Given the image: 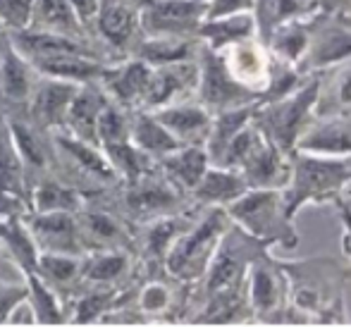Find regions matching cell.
I'll return each mask as SVG.
<instances>
[{"mask_svg": "<svg viewBox=\"0 0 351 327\" xmlns=\"http://www.w3.org/2000/svg\"><path fill=\"white\" fill-rule=\"evenodd\" d=\"M38 74L29 60L10 43L8 34L0 32V103L3 108L27 106Z\"/></svg>", "mask_w": 351, "mask_h": 327, "instance_id": "20", "label": "cell"}, {"mask_svg": "<svg viewBox=\"0 0 351 327\" xmlns=\"http://www.w3.org/2000/svg\"><path fill=\"white\" fill-rule=\"evenodd\" d=\"M148 77H151V65L136 56H127L110 62L98 84L115 106L125 110H139Z\"/></svg>", "mask_w": 351, "mask_h": 327, "instance_id": "17", "label": "cell"}, {"mask_svg": "<svg viewBox=\"0 0 351 327\" xmlns=\"http://www.w3.org/2000/svg\"><path fill=\"white\" fill-rule=\"evenodd\" d=\"M318 10H325V12H337L344 14V17L351 19V0H315Z\"/></svg>", "mask_w": 351, "mask_h": 327, "instance_id": "50", "label": "cell"}, {"mask_svg": "<svg viewBox=\"0 0 351 327\" xmlns=\"http://www.w3.org/2000/svg\"><path fill=\"white\" fill-rule=\"evenodd\" d=\"M34 0H0V32H22L32 24Z\"/></svg>", "mask_w": 351, "mask_h": 327, "instance_id": "44", "label": "cell"}, {"mask_svg": "<svg viewBox=\"0 0 351 327\" xmlns=\"http://www.w3.org/2000/svg\"><path fill=\"white\" fill-rule=\"evenodd\" d=\"M110 103V98L106 96V91L101 88L98 82L91 84H82L74 93L70 108H67L65 115V130L72 136L82 138L88 143H98L96 138V127H98V117H101L103 108Z\"/></svg>", "mask_w": 351, "mask_h": 327, "instance_id": "24", "label": "cell"}, {"mask_svg": "<svg viewBox=\"0 0 351 327\" xmlns=\"http://www.w3.org/2000/svg\"><path fill=\"white\" fill-rule=\"evenodd\" d=\"M134 270V251L106 249L82 254L84 287H122Z\"/></svg>", "mask_w": 351, "mask_h": 327, "instance_id": "25", "label": "cell"}, {"mask_svg": "<svg viewBox=\"0 0 351 327\" xmlns=\"http://www.w3.org/2000/svg\"><path fill=\"white\" fill-rule=\"evenodd\" d=\"M98 3H110V0H98Z\"/></svg>", "mask_w": 351, "mask_h": 327, "instance_id": "52", "label": "cell"}, {"mask_svg": "<svg viewBox=\"0 0 351 327\" xmlns=\"http://www.w3.org/2000/svg\"><path fill=\"white\" fill-rule=\"evenodd\" d=\"M186 323L194 325H246L254 323L249 296H246V284L237 289L217 291V294L201 296L196 301L194 313Z\"/></svg>", "mask_w": 351, "mask_h": 327, "instance_id": "22", "label": "cell"}, {"mask_svg": "<svg viewBox=\"0 0 351 327\" xmlns=\"http://www.w3.org/2000/svg\"><path fill=\"white\" fill-rule=\"evenodd\" d=\"M151 112L182 146H204L206 143L213 112L206 106H201L196 98L170 103V106L158 108V110Z\"/></svg>", "mask_w": 351, "mask_h": 327, "instance_id": "18", "label": "cell"}, {"mask_svg": "<svg viewBox=\"0 0 351 327\" xmlns=\"http://www.w3.org/2000/svg\"><path fill=\"white\" fill-rule=\"evenodd\" d=\"M208 0H156L139 12L141 36H196Z\"/></svg>", "mask_w": 351, "mask_h": 327, "instance_id": "12", "label": "cell"}, {"mask_svg": "<svg viewBox=\"0 0 351 327\" xmlns=\"http://www.w3.org/2000/svg\"><path fill=\"white\" fill-rule=\"evenodd\" d=\"M208 165L210 160L204 146H177L175 151H170L158 160V167L162 170V175L186 196L201 182Z\"/></svg>", "mask_w": 351, "mask_h": 327, "instance_id": "29", "label": "cell"}, {"mask_svg": "<svg viewBox=\"0 0 351 327\" xmlns=\"http://www.w3.org/2000/svg\"><path fill=\"white\" fill-rule=\"evenodd\" d=\"M29 29L62 34V36L72 38H88V29L79 22V17L74 14L67 0H34Z\"/></svg>", "mask_w": 351, "mask_h": 327, "instance_id": "34", "label": "cell"}, {"mask_svg": "<svg viewBox=\"0 0 351 327\" xmlns=\"http://www.w3.org/2000/svg\"><path fill=\"white\" fill-rule=\"evenodd\" d=\"M24 301H27V282H22V284H3L0 282V325H10V318Z\"/></svg>", "mask_w": 351, "mask_h": 327, "instance_id": "45", "label": "cell"}, {"mask_svg": "<svg viewBox=\"0 0 351 327\" xmlns=\"http://www.w3.org/2000/svg\"><path fill=\"white\" fill-rule=\"evenodd\" d=\"M289 282V304L308 325H344L347 301L344 287L351 280V261L335 256H311L299 261H280Z\"/></svg>", "mask_w": 351, "mask_h": 327, "instance_id": "1", "label": "cell"}, {"mask_svg": "<svg viewBox=\"0 0 351 327\" xmlns=\"http://www.w3.org/2000/svg\"><path fill=\"white\" fill-rule=\"evenodd\" d=\"M106 158L110 160L112 170L117 172L122 184H130V182L139 180L141 175L151 172L158 165L151 156L136 148L132 141H122V143H110V146H101Z\"/></svg>", "mask_w": 351, "mask_h": 327, "instance_id": "42", "label": "cell"}, {"mask_svg": "<svg viewBox=\"0 0 351 327\" xmlns=\"http://www.w3.org/2000/svg\"><path fill=\"white\" fill-rule=\"evenodd\" d=\"M0 191L19 196L24 201L29 196V177L12 143V136H10L3 103H0Z\"/></svg>", "mask_w": 351, "mask_h": 327, "instance_id": "39", "label": "cell"}, {"mask_svg": "<svg viewBox=\"0 0 351 327\" xmlns=\"http://www.w3.org/2000/svg\"><path fill=\"white\" fill-rule=\"evenodd\" d=\"M38 277L51 287L53 291L70 301L74 294L84 287L82 282V256H67V254H38L36 267Z\"/></svg>", "mask_w": 351, "mask_h": 327, "instance_id": "31", "label": "cell"}, {"mask_svg": "<svg viewBox=\"0 0 351 327\" xmlns=\"http://www.w3.org/2000/svg\"><path fill=\"white\" fill-rule=\"evenodd\" d=\"M299 151L351 156V110L318 115L296 141Z\"/></svg>", "mask_w": 351, "mask_h": 327, "instance_id": "21", "label": "cell"}, {"mask_svg": "<svg viewBox=\"0 0 351 327\" xmlns=\"http://www.w3.org/2000/svg\"><path fill=\"white\" fill-rule=\"evenodd\" d=\"M82 84L67 82V79L56 77H36L34 91L27 101V112L38 127L48 132H58L65 127V115L70 108L74 93Z\"/></svg>", "mask_w": 351, "mask_h": 327, "instance_id": "16", "label": "cell"}, {"mask_svg": "<svg viewBox=\"0 0 351 327\" xmlns=\"http://www.w3.org/2000/svg\"><path fill=\"white\" fill-rule=\"evenodd\" d=\"M246 296H249L254 323L287 325L289 313V282L273 256V249H263L246 272Z\"/></svg>", "mask_w": 351, "mask_h": 327, "instance_id": "8", "label": "cell"}, {"mask_svg": "<svg viewBox=\"0 0 351 327\" xmlns=\"http://www.w3.org/2000/svg\"><path fill=\"white\" fill-rule=\"evenodd\" d=\"M254 106H239V108H227V110L213 112L210 130H208V136H206V143H204L210 165H217V162H220L227 143L234 138V134L239 132L246 122H251Z\"/></svg>", "mask_w": 351, "mask_h": 327, "instance_id": "40", "label": "cell"}, {"mask_svg": "<svg viewBox=\"0 0 351 327\" xmlns=\"http://www.w3.org/2000/svg\"><path fill=\"white\" fill-rule=\"evenodd\" d=\"M196 36L201 38L204 46L213 48V51H222L225 46L241 38L256 36V22L251 12H237L227 14V17H213L204 19V24L199 27Z\"/></svg>", "mask_w": 351, "mask_h": 327, "instance_id": "37", "label": "cell"}, {"mask_svg": "<svg viewBox=\"0 0 351 327\" xmlns=\"http://www.w3.org/2000/svg\"><path fill=\"white\" fill-rule=\"evenodd\" d=\"M24 213H10L0 217V244L8 258L19 267V272H34L38 261V249L24 225Z\"/></svg>", "mask_w": 351, "mask_h": 327, "instance_id": "33", "label": "cell"}, {"mask_svg": "<svg viewBox=\"0 0 351 327\" xmlns=\"http://www.w3.org/2000/svg\"><path fill=\"white\" fill-rule=\"evenodd\" d=\"M230 222L232 220L225 208H201L194 222L177 237L172 249L167 251L165 261H162L167 275L182 284H199L210 263L213 251H215L222 232L230 227Z\"/></svg>", "mask_w": 351, "mask_h": 327, "instance_id": "4", "label": "cell"}, {"mask_svg": "<svg viewBox=\"0 0 351 327\" xmlns=\"http://www.w3.org/2000/svg\"><path fill=\"white\" fill-rule=\"evenodd\" d=\"M351 60V19L337 12L315 10L308 48L296 69L304 74H318Z\"/></svg>", "mask_w": 351, "mask_h": 327, "instance_id": "9", "label": "cell"}, {"mask_svg": "<svg viewBox=\"0 0 351 327\" xmlns=\"http://www.w3.org/2000/svg\"><path fill=\"white\" fill-rule=\"evenodd\" d=\"M251 10H254V0H208L206 19L227 17V14H237V12H251Z\"/></svg>", "mask_w": 351, "mask_h": 327, "instance_id": "46", "label": "cell"}, {"mask_svg": "<svg viewBox=\"0 0 351 327\" xmlns=\"http://www.w3.org/2000/svg\"><path fill=\"white\" fill-rule=\"evenodd\" d=\"M344 110H351V60L325 69L318 101H315V117Z\"/></svg>", "mask_w": 351, "mask_h": 327, "instance_id": "41", "label": "cell"}, {"mask_svg": "<svg viewBox=\"0 0 351 327\" xmlns=\"http://www.w3.org/2000/svg\"><path fill=\"white\" fill-rule=\"evenodd\" d=\"M125 3H130L132 8L139 10V12H141V10H146L148 5H153V3H156V0H125Z\"/></svg>", "mask_w": 351, "mask_h": 327, "instance_id": "51", "label": "cell"}, {"mask_svg": "<svg viewBox=\"0 0 351 327\" xmlns=\"http://www.w3.org/2000/svg\"><path fill=\"white\" fill-rule=\"evenodd\" d=\"M196 84H199V62L196 60L151 67V77H148L139 110H158L170 103L194 98Z\"/></svg>", "mask_w": 351, "mask_h": 327, "instance_id": "15", "label": "cell"}, {"mask_svg": "<svg viewBox=\"0 0 351 327\" xmlns=\"http://www.w3.org/2000/svg\"><path fill=\"white\" fill-rule=\"evenodd\" d=\"M217 53L222 56L227 69H230L237 82L258 91V96L263 93L270 72V51L265 43H261L256 36H249L230 43V46H225Z\"/></svg>", "mask_w": 351, "mask_h": 327, "instance_id": "19", "label": "cell"}, {"mask_svg": "<svg viewBox=\"0 0 351 327\" xmlns=\"http://www.w3.org/2000/svg\"><path fill=\"white\" fill-rule=\"evenodd\" d=\"M91 32H96L101 46L108 48L115 60L132 56L141 38L139 10H134L125 0H110L98 5L96 19L91 24Z\"/></svg>", "mask_w": 351, "mask_h": 327, "instance_id": "13", "label": "cell"}, {"mask_svg": "<svg viewBox=\"0 0 351 327\" xmlns=\"http://www.w3.org/2000/svg\"><path fill=\"white\" fill-rule=\"evenodd\" d=\"M196 62H199V84H196L194 98L201 106L208 108L210 112L258 103V91L237 82L217 51L201 43Z\"/></svg>", "mask_w": 351, "mask_h": 327, "instance_id": "10", "label": "cell"}, {"mask_svg": "<svg viewBox=\"0 0 351 327\" xmlns=\"http://www.w3.org/2000/svg\"><path fill=\"white\" fill-rule=\"evenodd\" d=\"M130 141L136 148H141L153 160H160L177 146H182L160 122L156 120L151 110H132V127H130Z\"/></svg>", "mask_w": 351, "mask_h": 327, "instance_id": "36", "label": "cell"}, {"mask_svg": "<svg viewBox=\"0 0 351 327\" xmlns=\"http://www.w3.org/2000/svg\"><path fill=\"white\" fill-rule=\"evenodd\" d=\"M88 196L79 191L77 186L67 184L58 175H43L36 182H32L27 196V210L34 213H53V210H67L77 213L86 206Z\"/></svg>", "mask_w": 351, "mask_h": 327, "instance_id": "27", "label": "cell"}, {"mask_svg": "<svg viewBox=\"0 0 351 327\" xmlns=\"http://www.w3.org/2000/svg\"><path fill=\"white\" fill-rule=\"evenodd\" d=\"M246 191H249V184H246L244 175L239 170L208 165V170L204 172L201 182L189 194V201L199 208H213V206L227 208L232 201L244 196Z\"/></svg>", "mask_w": 351, "mask_h": 327, "instance_id": "26", "label": "cell"}, {"mask_svg": "<svg viewBox=\"0 0 351 327\" xmlns=\"http://www.w3.org/2000/svg\"><path fill=\"white\" fill-rule=\"evenodd\" d=\"M199 48V36H141L132 56L141 58L151 67H160L172 65V62L196 60Z\"/></svg>", "mask_w": 351, "mask_h": 327, "instance_id": "30", "label": "cell"}, {"mask_svg": "<svg viewBox=\"0 0 351 327\" xmlns=\"http://www.w3.org/2000/svg\"><path fill=\"white\" fill-rule=\"evenodd\" d=\"M130 127H132V110H125V108L115 106L110 101L103 108L101 117H98V127H96L98 146L130 141Z\"/></svg>", "mask_w": 351, "mask_h": 327, "instance_id": "43", "label": "cell"}, {"mask_svg": "<svg viewBox=\"0 0 351 327\" xmlns=\"http://www.w3.org/2000/svg\"><path fill=\"white\" fill-rule=\"evenodd\" d=\"M232 222L246 230L265 246L291 251L299 246V230L285 208L282 189H249L225 208Z\"/></svg>", "mask_w": 351, "mask_h": 327, "instance_id": "5", "label": "cell"}, {"mask_svg": "<svg viewBox=\"0 0 351 327\" xmlns=\"http://www.w3.org/2000/svg\"><path fill=\"white\" fill-rule=\"evenodd\" d=\"M70 8L74 10V14L79 17V22L84 24L86 29H91L93 19H96V12H98V0H67Z\"/></svg>", "mask_w": 351, "mask_h": 327, "instance_id": "48", "label": "cell"}, {"mask_svg": "<svg viewBox=\"0 0 351 327\" xmlns=\"http://www.w3.org/2000/svg\"><path fill=\"white\" fill-rule=\"evenodd\" d=\"M323 72L311 74L296 91L287 93L278 101L256 103L251 122L258 132L280 151L291 153L296 148L299 136L306 132L311 120L315 117V101H318Z\"/></svg>", "mask_w": 351, "mask_h": 327, "instance_id": "3", "label": "cell"}, {"mask_svg": "<svg viewBox=\"0 0 351 327\" xmlns=\"http://www.w3.org/2000/svg\"><path fill=\"white\" fill-rule=\"evenodd\" d=\"M22 217L34 244H36L38 254H67V256L84 254V246L79 241V230H77V213L27 210Z\"/></svg>", "mask_w": 351, "mask_h": 327, "instance_id": "14", "label": "cell"}, {"mask_svg": "<svg viewBox=\"0 0 351 327\" xmlns=\"http://www.w3.org/2000/svg\"><path fill=\"white\" fill-rule=\"evenodd\" d=\"M263 249H270V246L251 237L237 222H230V227L222 232L220 241H217L215 251L210 256L208 267H206L204 277L199 282V299L208 294H217V291L244 287L249 265Z\"/></svg>", "mask_w": 351, "mask_h": 327, "instance_id": "7", "label": "cell"}, {"mask_svg": "<svg viewBox=\"0 0 351 327\" xmlns=\"http://www.w3.org/2000/svg\"><path fill=\"white\" fill-rule=\"evenodd\" d=\"M289 153L280 151L265 136L239 167L249 189H285L289 182Z\"/></svg>", "mask_w": 351, "mask_h": 327, "instance_id": "23", "label": "cell"}, {"mask_svg": "<svg viewBox=\"0 0 351 327\" xmlns=\"http://www.w3.org/2000/svg\"><path fill=\"white\" fill-rule=\"evenodd\" d=\"M77 230L79 241L86 251H106V249H130L136 251L134 227L125 220L110 206H86L77 210Z\"/></svg>", "mask_w": 351, "mask_h": 327, "instance_id": "11", "label": "cell"}, {"mask_svg": "<svg viewBox=\"0 0 351 327\" xmlns=\"http://www.w3.org/2000/svg\"><path fill=\"white\" fill-rule=\"evenodd\" d=\"M24 282H27V306L34 315V325H65L67 301L58 291H53L36 272H27Z\"/></svg>", "mask_w": 351, "mask_h": 327, "instance_id": "38", "label": "cell"}, {"mask_svg": "<svg viewBox=\"0 0 351 327\" xmlns=\"http://www.w3.org/2000/svg\"><path fill=\"white\" fill-rule=\"evenodd\" d=\"M318 10L315 0H254V22H256V38L261 43H268L270 34L280 27V24L289 22L294 17H304V14Z\"/></svg>", "mask_w": 351, "mask_h": 327, "instance_id": "35", "label": "cell"}, {"mask_svg": "<svg viewBox=\"0 0 351 327\" xmlns=\"http://www.w3.org/2000/svg\"><path fill=\"white\" fill-rule=\"evenodd\" d=\"M29 65L34 67L36 74H41V77L67 79V82H74V84H91V82H101V77L106 74L110 62L101 60V58H93V56L65 53V56L36 58V60H29Z\"/></svg>", "mask_w": 351, "mask_h": 327, "instance_id": "28", "label": "cell"}, {"mask_svg": "<svg viewBox=\"0 0 351 327\" xmlns=\"http://www.w3.org/2000/svg\"><path fill=\"white\" fill-rule=\"evenodd\" d=\"M112 194L120 201V206H110L117 210L132 227L146 225V222L156 220L162 215H172L191 208L194 203L189 196L182 194L165 175L160 167H153L151 172L141 175L139 180L130 182V184H120L112 189Z\"/></svg>", "mask_w": 351, "mask_h": 327, "instance_id": "6", "label": "cell"}, {"mask_svg": "<svg viewBox=\"0 0 351 327\" xmlns=\"http://www.w3.org/2000/svg\"><path fill=\"white\" fill-rule=\"evenodd\" d=\"M10 213H27V201L19 198V196L0 191V217L10 215Z\"/></svg>", "mask_w": 351, "mask_h": 327, "instance_id": "49", "label": "cell"}, {"mask_svg": "<svg viewBox=\"0 0 351 327\" xmlns=\"http://www.w3.org/2000/svg\"><path fill=\"white\" fill-rule=\"evenodd\" d=\"M289 182L282 189L289 217L311 203H335L347 196L351 184V156L294 151L289 153Z\"/></svg>", "mask_w": 351, "mask_h": 327, "instance_id": "2", "label": "cell"}, {"mask_svg": "<svg viewBox=\"0 0 351 327\" xmlns=\"http://www.w3.org/2000/svg\"><path fill=\"white\" fill-rule=\"evenodd\" d=\"M315 12V10H313ZM313 12L304 14V17H294L289 22L280 24L268 38V51L273 58H278L282 62H289V65H299L301 58H304L306 48H308L311 38V27H313Z\"/></svg>", "mask_w": 351, "mask_h": 327, "instance_id": "32", "label": "cell"}, {"mask_svg": "<svg viewBox=\"0 0 351 327\" xmlns=\"http://www.w3.org/2000/svg\"><path fill=\"white\" fill-rule=\"evenodd\" d=\"M335 208H337L339 220H342V227H344L342 251H344V256L351 261V201L347 196H342V198H337V201H335Z\"/></svg>", "mask_w": 351, "mask_h": 327, "instance_id": "47", "label": "cell"}]
</instances>
